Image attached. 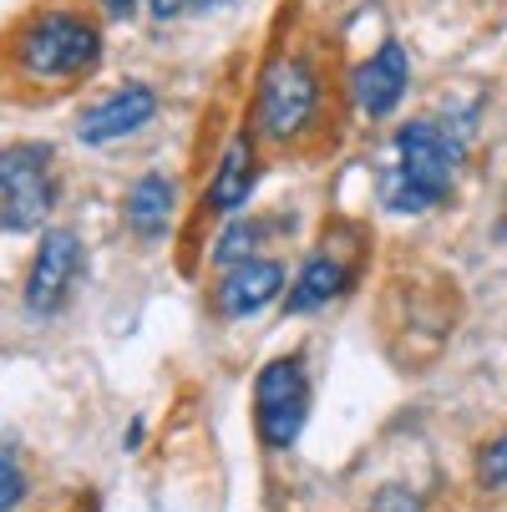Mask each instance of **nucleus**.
Returning <instances> with one entry per match:
<instances>
[{
	"mask_svg": "<svg viewBox=\"0 0 507 512\" xmlns=\"http://www.w3.org/2000/svg\"><path fill=\"white\" fill-rule=\"evenodd\" d=\"M462 168V127H447L437 117H416L391 142V173H386V203L396 213H421L442 203Z\"/></svg>",
	"mask_w": 507,
	"mask_h": 512,
	"instance_id": "f257e3e1",
	"label": "nucleus"
},
{
	"mask_svg": "<svg viewBox=\"0 0 507 512\" xmlns=\"http://www.w3.org/2000/svg\"><path fill=\"white\" fill-rule=\"evenodd\" d=\"M102 6H107L112 16H132V0H102Z\"/></svg>",
	"mask_w": 507,
	"mask_h": 512,
	"instance_id": "dca6fc26",
	"label": "nucleus"
},
{
	"mask_svg": "<svg viewBox=\"0 0 507 512\" xmlns=\"http://www.w3.org/2000/svg\"><path fill=\"white\" fill-rule=\"evenodd\" d=\"M254 142L239 132V137H229V148H224V158H219V168H213V183H208V203L219 208V213H234V208H244L249 203V193H254Z\"/></svg>",
	"mask_w": 507,
	"mask_h": 512,
	"instance_id": "9b49d317",
	"label": "nucleus"
},
{
	"mask_svg": "<svg viewBox=\"0 0 507 512\" xmlns=\"http://www.w3.org/2000/svg\"><path fill=\"white\" fill-rule=\"evenodd\" d=\"M284 289V264L279 259H239L224 269V279L213 284V305L224 320H244L254 310H264Z\"/></svg>",
	"mask_w": 507,
	"mask_h": 512,
	"instance_id": "1a4fd4ad",
	"label": "nucleus"
},
{
	"mask_svg": "<svg viewBox=\"0 0 507 512\" xmlns=\"http://www.w3.org/2000/svg\"><path fill=\"white\" fill-rule=\"evenodd\" d=\"M16 66L36 82H66L82 77L102 56V31L82 11H41L16 31Z\"/></svg>",
	"mask_w": 507,
	"mask_h": 512,
	"instance_id": "f03ea898",
	"label": "nucleus"
},
{
	"mask_svg": "<svg viewBox=\"0 0 507 512\" xmlns=\"http://www.w3.org/2000/svg\"><path fill=\"white\" fill-rule=\"evenodd\" d=\"M158 112V92L148 82H122L117 92H107L102 102L82 107L77 117V137L87 148H102V142H117V137H132L137 127H148Z\"/></svg>",
	"mask_w": 507,
	"mask_h": 512,
	"instance_id": "0eeeda50",
	"label": "nucleus"
},
{
	"mask_svg": "<svg viewBox=\"0 0 507 512\" xmlns=\"http://www.w3.org/2000/svg\"><path fill=\"white\" fill-rule=\"evenodd\" d=\"M208 6H224V0H188V11H208Z\"/></svg>",
	"mask_w": 507,
	"mask_h": 512,
	"instance_id": "f3484780",
	"label": "nucleus"
},
{
	"mask_svg": "<svg viewBox=\"0 0 507 512\" xmlns=\"http://www.w3.org/2000/svg\"><path fill=\"white\" fill-rule=\"evenodd\" d=\"M345 264L340 259H330V254H315L305 269H300V279H295V289L284 295V310L289 315H305V310H320V305H330L340 289H345Z\"/></svg>",
	"mask_w": 507,
	"mask_h": 512,
	"instance_id": "f8f14e48",
	"label": "nucleus"
},
{
	"mask_svg": "<svg viewBox=\"0 0 507 512\" xmlns=\"http://www.w3.org/2000/svg\"><path fill=\"white\" fill-rule=\"evenodd\" d=\"M26 472L16 467V457H6L0 452V512H11V507H21L26 502Z\"/></svg>",
	"mask_w": 507,
	"mask_h": 512,
	"instance_id": "ddd939ff",
	"label": "nucleus"
},
{
	"mask_svg": "<svg viewBox=\"0 0 507 512\" xmlns=\"http://www.w3.org/2000/svg\"><path fill=\"white\" fill-rule=\"evenodd\" d=\"M406 82H411V56H406L401 41H381L376 56H366V61L350 71L355 107L366 112V117H386L406 97Z\"/></svg>",
	"mask_w": 507,
	"mask_h": 512,
	"instance_id": "6e6552de",
	"label": "nucleus"
},
{
	"mask_svg": "<svg viewBox=\"0 0 507 512\" xmlns=\"http://www.w3.org/2000/svg\"><path fill=\"white\" fill-rule=\"evenodd\" d=\"M148 6H153V16H158V21H173V16H183V11H188V0H148Z\"/></svg>",
	"mask_w": 507,
	"mask_h": 512,
	"instance_id": "2eb2a0df",
	"label": "nucleus"
},
{
	"mask_svg": "<svg viewBox=\"0 0 507 512\" xmlns=\"http://www.w3.org/2000/svg\"><path fill=\"white\" fill-rule=\"evenodd\" d=\"M173 208H178V188H173V178H163V173H142V178L132 183L127 203H122L127 229H132L137 239H163L168 224H173Z\"/></svg>",
	"mask_w": 507,
	"mask_h": 512,
	"instance_id": "9d476101",
	"label": "nucleus"
},
{
	"mask_svg": "<svg viewBox=\"0 0 507 512\" xmlns=\"http://www.w3.org/2000/svg\"><path fill=\"white\" fill-rule=\"evenodd\" d=\"M310 421V376L300 355H279L254 376V426L269 452H289Z\"/></svg>",
	"mask_w": 507,
	"mask_h": 512,
	"instance_id": "7ed1b4c3",
	"label": "nucleus"
},
{
	"mask_svg": "<svg viewBox=\"0 0 507 512\" xmlns=\"http://www.w3.org/2000/svg\"><path fill=\"white\" fill-rule=\"evenodd\" d=\"M477 477H482L487 487H507V436H497V442L482 452V462H477Z\"/></svg>",
	"mask_w": 507,
	"mask_h": 512,
	"instance_id": "4468645a",
	"label": "nucleus"
},
{
	"mask_svg": "<svg viewBox=\"0 0 507 512\" xmlns=\"http://www.w3.org/2000/svg\"><path fill=\"white\" fill-rule=\"evenodd\" d=\"M315 97H320V87H315V71L300 61V56H279V61H269L264 66V77H259V102H254V122H259V132L264 137H295L305 122H310V112H315Z\"/></svg>",
	"mask_w": 507,
	"mask_h": 512,
	"instance_id": "39448f33",
	"label": "nucleus"
},
{
	"mask_svg": "<svg viewBox=\"0 0 507 512\" xmlns=\"http://www.w3.org/2000/svg\"><path fill=\"white\" fill-rule=\"evenodd\" d=\"M82 274V244L71 229H46L41 234V249L31 259V274H26V310L51 320L66 300H71V284Z\"/></svg>",
	"mask_w": 507,
	"mask_h": 512,
	"instance_id": "423d86ee",
	"label": "nucleus"
},
{
	"mask_svg": "<svg viewBox=\"0 0 507 512\" xmlns=\"http://www.w3.org/2000/svg\"><path fill=\"white\" fill-rule=\"evenodd\" d=\"M51 203H56L51 153L36 148V142H11V148H0V229L6 234L41 229Z\"/></svg>",
	"mask_w": 507,
	"mask_h": 512,
	"instance_id": "20e7f679",
	"label": "nucleus"
}]
</instances>
